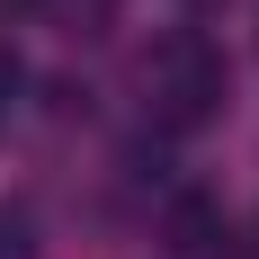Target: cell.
<instances>
[{
  "instance_id": "obj_1",
  "label": "cell",
  "mask_w": 259,
  "mask_h": 259,
  "mask_svg": "<svg viewBox=\"0 0 259 259\" xmlns=\"http://www.w3.org/2000/svg\"><path fill=\"white\" fill-rule=\"evenodd\" d=\"M152 99L170 125H206L214 107H224V54L206 45V36H170L152 63Z\"/></svg>"
},
{
  "instance_id": "obj_2",
  "label": "cell",
  "mask_w": 259,
  "mask_h": 259,
  "mask_svg": "<svg viewBox=\"0 0 259 259\" xmlns=\"http://www.w3.org/2000/svg\"><path fill=\"white\" fill-rule=\"evenodd\" d=\"M0 259H27V214H18V206L0 214Z\"/></svg>"
},
{
  "instance_id": "obj_3",
  "label": "cell",
  "mask_w": 259,
  "mask_h": 259,
  "mask_svg": "<svg viewBox=\"0 0 259 259\" xmlns=\"http://www.w3.org/2000/svg\"><path fill=\"white\" fill-rule=\"evenodd\" d=\"M0 9H36V0H0Z\"/></svg>"
}]
</instances>
